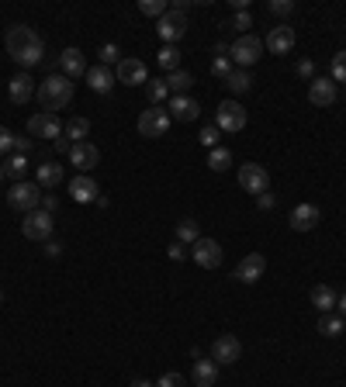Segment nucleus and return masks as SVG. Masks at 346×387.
<instances>
[{
    "label": "nucleus",
    "instance_id": "1",
    "mask_svg": "<svg viewBox=\"0 0 346 387\" xmlns=\"http://www.w3.org/2000/svg\"><path fill=\"white\" fill-rule=\"evenodd\" d=\"M4 45H7V55L28 73V70H35L39 63H42V39L35 35V28H28V25H11L7 28V35H4Z\"/></svg>",
    "mask_w": 346,
    "mask_h": 387
},
{
    "label": "nucleus",
    "instance_id": "2",
    "mask_svg": "<svg viewBox=\"0 0 346 387\" xmlns=\"http://www.w3.org/2000/svg\"><path fill=\"white\" fill-rule=\"evenodd\" d=\"M35 97H39V104L45 107V114H56V111H63L73 100V80L52 73V77H45L42 84H39Z\"/></svg>",
    "mask_w": 346,
    "mask_h": 387
},
{
    "label": "nucleus",
    "instance_id": "3",
    "mask_svg": "<svg viewBox=\"0 0 346 387\" xmlns=\"http://www.w3.org/2000/svg\"><path fill=\"white\" fill-rule=\"evenodd\" d=\"M7 204L14 208V211H35V208H42V187L35 183V180H21V183H14L11 190H7Z\"/></svg>",
    "mask_w": 346,
    "mask_h": 387
},
{
    "label": "nucleus",
    "instance_id": "4",
    "mask_svg": "<svg viewBox=\"0 0 346 387\" xmlns=\"http://www.w3.org/2000/svg\"><path fill=\"white\" fill-rule=\"evenodd\" d=\"M21 232H25V239H32V242H49L52 232H56V218L49 215V211H42V208H35V211L25 215Z\"/></svg>",
    "mask_w": 346,
    "mask_h": 387
},
{
    "label": "nucleus",
    "instance_id": "5",
    "mask_svg": "<svg viewBox=\"0 0 346 387\" xmlns=\"http://www.w3.org/2000/svg\"><path fill=\"white\" fill-rule=\"evenodd\" d=\"M260 52H263V42H260L257 35H239L236 42L229 45V59H232V66H239V70H250L260 59Z\"/></svg>",
    "mask_w": 346,
    "mask_h": 387
},
{
    "label": "nucleus",
    "instance_id": "6",
    "mask_svg": "<svg viewBox=\"0 0 346 387\" xmlns=\"http://www.w3.org/2000/svg\"><path fill=\"white\" fill-rule=\"evenodd\" d=\"M170 122L173 118L167 107H149V111L139 114V135L142 138H163L170 131Z\"/></svg>",
    "mask_w": 346,
    "mask_h": 387
},
{
    "label": "nucleus",
    "instance_id": "7",
    "mask_svg": "<svg viewBox=\"0 0 346 387\" xmlns=\"http://www.w3.org/2000/svg\"><path fill=\"white\" fill-rule=\"evenodd\" d=\"M215 129L218 131H243L246 129V107L239 100H222L215 111Z\"/></svg>",
    "mask_w": 346,
    "mask_h": 387
},
{
    "label": "nucleus",
    "instance_id": "8",
    "mask_svg": "<svg viewBox=\"0 0 346 387\" xmlns=\"http://www.w3.org/2000/svg\"><path fill=\"white\" fill-rule=\"evenodd\" d=\"M156 32H160V39L167 45H173V42H180L184 35H187V14L184 11H167L163 18H160V25H156Z\"/></svg>",
    "mask_w": 346,
    "mask_h": 387
},
{
    "label": "nucleus",
    "instance_id": "9",
    "mask_svg": "<svg viewBox=\"0 0 346 387\" xmlns=\"http://www.w3.org/2000/svg\"><path fill=\"white\" fill-rule=\"evenodd\" d=\"M115 80H118V84H125V86H146V84H149V66H146L142 59L129 55V59H122V63H118Z\"/></svg>",
    "mask_w": 346,
    "mask_h": 387
},
{
    "label": "nucleus",
    "instance_id": "10",
    "mask_svg": "<svg viewBox=\"0 0 346 387\" xmlns=\"http://www.w3.org/2000/svg\"><path fill=\"white\" fill-rule=\"evenodd\" d=\"M239 356H243V343L232 332L218 336L215 343H212V360H215L218 367H232V363H239Z\"/></svg>",
    "mask_w": 346,
    "mask_h": 387
},
{
    "label": "nucleus",
    "instance_id": "11",
    "mask_svg": "<svg viewBox=\"0 0 346 387\" xmlns=\"http://www.w3.org/2000/svg\"><path fill=\"white\" fill-rule=\"evenodd\" d=\"M239 187H243L246 194L260 197V194H267V187H270V173L263 170V166H257V163H246V166H239Z\"/></svg>",
    "mask_w": 346,
    "mask_h": 387
},
{
    "label": "nucleus",
    "instance_id": "12",
    "mask_svg": "<svg viewBox=\"0 0 346 387\" xmlns=\"http://www.w3.org/2000/svg\"><path fill=\"white\" fill-rule=\"evenodd\" d=\"M191 259L201 266V270H218L222 266V246H218L215 239H198L194 246H191Z\"/></svg>",
    "mask_w": 346,
    "mask_h": 387
},
{
    "label": "nucleus",
    "instance_id": "13",
    "mask_svg": "<svg viewBox=\"0 0 346 387\" xmlns=\"http://www.w3.org/2000/svg\"><path fill=\"white\" fill-rule=\"evenodd\" d=\"M28 135H32V138H49V142H56V138H63V125H59L56 114L39 111V114L28 118Z\"/></svg>",
    "mask_w": 346,
    "mask_h": 387
},
{
    "label": "nucleus",
    "instance_id": "14",
    "mask_svg": "<svg viewBox=\"0 0 346 387\" xmlns=\"http://www.w3.org/2000/svg\"><path fill=\"white\" fill-rule=\"evenodd\" d=\"M70 163H73L80 173L90 176V170L101 163V152H97V145H94L90 138H86V142H73V149H70Z\"/></svg>",
    "mask_w": 346,
    "mask_h": 387
},
{
    "label": "nucleus",
    "instance_id": "15",
    "mask_svg": "<svg viewBox=\"0 0 346 387\" xmlns=\"http://www.w3.org/2000/svg\"><path fill=\"white\" fill-rule=\"evenodd\" d=\"M336 97H340V90H336V84H333L329 77H315V80L308 84V100H312L315 107H333Z\"/></svg>",
    "mask_w": 346,
    "mask_h": 387
},
{
    "label": "nucleus",
    "instance_id": "16",
    "mask_svg": "<svg viewBox=\"0 0 346 387\" xmlns=\"http://www.w3.org/2000/svg\"><path fill=\"white\" fill-rule=\"evenodd\" d=\"M59 70H63L66 80H80V77H86V55L77 48V45L63 48V55H59Z\"/></svg>",
    "mask_w": 346,
    "mask_h": 387
},
{
    "label": "nucleus",
    "instance_id": "17",
    "mask_svg": "<svg viewBox=\"0 0 346 387\" xmlns=\"http://www.w3.org/2000/svg\"><path fill=\"white\" fill-rule=\"evenodd\" d=\"M295 42H298L295 28H288V25H277V28H270V35H267L263 48H270L274 55H288V52L295 48Z\"/></svg>",
    "mask_w": 346,
    "mask_h": 387
},
{
    "label": "nucleus",
    "instance_id": "18",
    "mask_svg": "<svg viewBox=\"0 0 346 387\" xmlns=\"http://www.w3.org/2000/svg\"><path fill=\"white\" fill-rule=\"evenodd\" d=\"M263 270H267V259L260 256V253H250V256L239 259V266H236V280L239 284H257L260 277H263Z\"/></svg>",
    "mask_w": 346,
    "mask_h": 387
},
{
    "label": "nucleus",
    "instance_id": "19",
    "mask_svg": "<svg viewBox=\"0 0 346 387\" xmlns=\"http://www.w3.org/2000/svg\"><path fill=\"white\" fill-rule=\"evenodd\" d=\"M66 190H70V197H73L77 204H90V201H97V197H101V190H97L94 176H86V173L73 176V180L66 183Z\"/></svg>",
    "mask_w": 346,
    "mask_h": 387
},
{
    "label": "nucleus",
    "instance_id": "20",
    "mask_svg": "<svg viewBox=\"0 0 346 387\" xmlns=\"http://www.w3.org/2000/svg\"><path fill=\"white\" fill-rule=\"evenodd\" d=\"M167 111H170L173 122H184V125H187V122H198V118H201V104H198L194 97H187V93H184V97H173Z\"/></svg>",
    "mask_w": 346,
    "mask_h": 387
},
{
    "label": "nucleus",
    "instance_id": "21",
    "mask_svg": "<svg viewBox=\"0 0 346 387\" xmlns=\"http://www.w3.org/2000/svg\"><path fill=\"white\" fill-rule=\"evenodd\" d=\"M7 93H11V100L14 104H28L32 97H35V80H32V73H18V77H11L7 80Z\"/></svg>",
    "mask_w": 346,
    "mask_h": 387
},
{
    "label": "nucleus",
    "instance_id": "22",
    "mask_svg": "<svg viewBox=\"0 0 346 387\" xmlns=\"http://www.w3.org/2000/svg\"><path fill=\"white\" fill-rule=\"evenodd\" d=\"M319 218H322V211H319L315 204H298V208L291 211L288 221H291V228H295V232H312V228L319 225Z\"/></svg>",
    "mask_w": 346,
    "mask_h": 387
},
{
    "label": "nucleus",
    "instance_id": "23",
    "mask_svg": "<svg viewBox=\"0 0 346 387\" xmlns=\"http://www.w3.org/2000/svg\"><path fill=\"white\" fill-rule=\"evenodd\" d=\"M191 381L198 387H215L218 381V363L215 360H201V353H198V360H194V370H191Z\"/></svg>",
    "mask_w": 346,
    "mask_h": 387
},
{
    "label": "nucleus",
    "instance_id": "24",
    "mask_svg": "<svg viewBox=\"0 0 346 387\" xmlns=\"http://www.w3.org/2000/svg\"><path fill=\"white\" fill-rule=\"evenodd\" d=\"M86 84L94 93H111V86L118 84L115 80V70H108V66H90L86 70Z\"/></svg>",
    "mask_w": 346,
    "mask_h": 387
},
{
    "label": "nucleus",
    "instance_id": "25",
    "mask_svg": "<svg viewBox=\"0 0 346 387\" xmlns=\"http://www.w3.org/2000/svg\"><path fill=\"white\" fill-rule=\"evenodd\" d=\"M336 291L329 287V284H319V287H312V308L315 311H322V315H329L333 308H336Z\"/></svg>",
    "mask_w": 346,
    "mask_h": 387
},
{
    "label": "nucleus",
    "instance_id": "26",
    "mask_svg": "<svg viewBox=\"0 0 346 387\" xmlns=\"http://www.w3.org/2000/svg\"><path fill=\"white\" fill-rule=\"evenodd\" d=\"M35 183H39L42 190L59 187V183H63V166H59V163H42V166L35 170Z\"/></svg>",
    "mask_w": 346,
    "mask_h": 387
},
{
    "label": "nucleus",
    "instance_id": "27",
    "mask_svg": "<svg viewBox=\"0 0 346 387\" xmlns=\"http://www.w3.org/2000/svg\"><path fill=\"white\" fill-rule=\"evenodd\" d=\"M191 86H194V73H187V70L167 73V90H170L173 97H184V93H187Z\"/></svg>",
    "mask_w": 346,
    "mask_h": 387
},
{
    "label": "nucleus",
    "instance_id": "28",
    "mask_svg": "<svg viewBox=\"0 0 346 387\" xmlns=\"http://www.w3.org/2000/svg\"><path fill=\"white\" fill-rule=\"evenodd\" d=\"M319 332H322L326 339H340L346 332L343 315H322V318H319Z\"/></svg>",
    "mask_w": 346,
    "mask_h": 387
},
{
    "label": "nucleus",
    "instance_id": "29",
    "mask_svg": "<svg viewBox=\"0 0 346 387\" xmlns=\"http://www.w3.org/2000/svg\"><path fill=\"white\" fill-rule=\"evenodd\" d=\"M198 239H201V228H198V221H194V218L177 221V242H180V246H194Z\"/></svg>",
    "mask_w": 346,
    "mask_h": 387
},
{
    "label": "nucleus",
    "instance_id": "30",
    "mask_svg": "<svg viewBox=\"0 0 346 387\" xmlns=\"http://www.w3.org/2000/svg\"><path fill=\"white\" fill-rule=\"evenodd\" d=\"M225 86H229V93H250V86H253L250 70H232V77L225 80Z\"/></svg>",
    "mask_w": 346,
    "mask_h": 387
},
{
    "label": "nucleus",
    "instance_id": "31",
    "mask_svg": "<svg viewBox=\"0 0 346 387\" xmlns=\"http://www.w3.org/2000/svg\"><path fill=\"white\" fill-rule=\"evenodd\" d=\"M4 173H7L14 183H21V180H25V173H28V156H18V152H14V156L4 163Z\"/></svg>",
    "mask_w": 346,
    "mask_h": 387
},
{
    "label": "nucleus",
    "instance_id": "32",
    "mask_svg": "<svg viewBox=\"0 0 346 387\" xmlns=\"http://www.w3.org/2000/svg\"><path fill=\"white\" fill-rule=\"evenodd\" d=\"M63 135H66L70 142H86V135H90V122H86V118H70Z\"/></svg>",
    "mask_w": 346,
    "mask_h": 387
},
{
    "label": "nucleus",
    "instance_id": "33",
    "mask_svg": "<svg viewBox=\"0 0 346 387\" xmlns=\"http://www.w3.org/2000/svg\"><path fill=\"white\" fill-rule=\"evenodd\" d=\"M156 63H160L167 73H177V70H180V52H177V45H163L160 55H156Z\"/></svg>",
    "mask_w": 346,
    "mask_h": 387
},
{
    "label": "nucleus",
    "instance_id": "34",
    "mask_svg": "<svg viewBox=\"0 0 346 387\" xmlns=\"http://www.w3.org/2000/svg\"><path fill=\"white\" fill-rule=\"evenodd\" d=\"M229 166H232V152H229V149H222V145H218V149H212V152H208V170L225 173Z\"/></svg>",
    "mask_w": 346,
    "mask_h": 387
},
{
    "label": "nucleus",
    "instance_id": "35",
    "mask_svg": "<svg viewBox=\"0 0 346 387\" xmlns=\"http://www.w3.org/2000/svg\"><path fill=\"white\" fill-rule=\"evenodd\" d=\"M225 28H232V32H239V35H250V28H253V14H250V11H236V14L229 18Z\"/></svg>",
    "mask_w": 346,
    "mask_h": 387
},
{
    "label": "nucleus",
    "instance_id": "36",
    "mask_svg": "<svg viewBox=\"0 0 346 387\" xmlns=\"http://www.w3.org/2000/svg\"><path fill=\"white\" fill-rule=\"evenodd\" d=\"M146 97L153 100V107H160V104L170 97V90H167V80H149V84H146Z\"/></svg>",
    "mask_w": 346,
    "mask_h": 387
},
{
    "label": "nucleus",
    "instance_id": "37",
    "mask_svg": "<svg viewBox=\"0 0 346 387\" xmlns=\"http://www.w3.org/2000/svg\"><path fill=\"white\" fill-rule=\"evenodd\" d=\"M139 11H142L146 18H163V14L170 11V4H167V0H139Z\"/></svg>",
    "mask_w": 346,
    "mask_h": 387
},
{
    "label": "nucleus",
    "instance_id": "38",
    "mask_svg": "<svg viewBox=\"0 0 346 387\" xmlns=\"http://www.w3.org/2000/svg\"><path fill=\"white\" fill-rule=\"evenodd\" d=\"M232 70H236V66H232V59H229V55H215V59H212V77H218L222 84L232 77Z\"/></svg>",
    "mask_w": 346,
    "mask_h": 387
},
{
    "label": "nucleus",
    "instance_id": "39",
    "mask_svg": "<svg viewBox=\"0 0 346 387\" xmlns=\"http://www.w3.org/2000/svg\"><path fill=\"white\" fill-rule=\"evenodd\" d=\"M329 70H333V84H346V52H336L333 55V63H329Z\"/></svg>",
    "mask_w": 346,
    "mask_h": 387
},
{
    "label": "nucleus",
    "instance_id": "40",
    "mask_svg": "<svg viewBox=\"0 0 346 387\" xmlns=\"http://www.w3.org/2000/svg\"><path fill=\"white\" fill-rule=\"evenodd\" d=\"M97 55H101V66H108V70H111L115 63H122V59H118L122 52H118V45H115V42L101 45V52H97Z\"/></svg>",
    "mask_w": 346,
    "mask_h": 387
},
{
    "label": "nucleus",
    "instance_id": "41",
    "mask_svg": "<svg viewBox=\"0 0 346 387\" xmlns=\"http://www.w3.org/2000/svg\"><path fill=\"white\" fill-rule=\"evenodd\" d=\"M267 7H270V14H277V18H288V14L295 11V0H270Z\"/></svg>",
    "mask_w": 346,
    "mask_h": 387
},
{
    "label": "nucleus",
    "instance_id": "42",
    "mask_svg": "<svg viewBox=\"0 0 346 387\" xmlns=\"http://www.w3.org/2000/svg\"><path fill=\"white\" fill-rule=\"evenodd\" d=\"M198 138H201V145H205V149H218V129H215V125L201 129V135H198Z\"/></svg>",
    "mask_w": 346,
    "mask_h": 387
},
{
    "label": "nucleus",
    "instance_id": "43",
    "mask_svg": "<svg viewBox=\"0 0 346 387\" xmlns=\"http://www.w3.org/2000/svg\"><path fill=\"white\" fill-rule=\"evenodd\" d=\"M4 152H14V131L0 125V156H4Z\"/></svg>",
    "mask_w": 346,
    "mask_h": 387
},
{
    "label": "nucleus",
    "instance_id": "44",
    "mask_svg": "<svg viewBox=\"0 0 346 387\" xmlns=\"http://www.w3.org/2000/svg\"><path fill=\"white\" fill-rule=\"evenodd\" d=\"M32 149H35V142H32V138H21V135H14V152H18V156H28Z\"/></svg>",
    "mask_w": 346,
    "mask_h": 387
},
{
    "label": "nucleus",
    "instance_id": "45",
    "mask_svg": "<svg viewBox=\"0 0 346 387\" xmlns=\"http://www.w3.org/2000/svg\"><path fill=\"white\" fill-rule=\"evenodd\" d=\"M298 77H305V80H315V63H312V59H302V63H298Z\"/></svg>",
    "mask_w": 346,
    "mask_h": 387
},
{
    "label": "nucleus",
    "instance_id": "46",
    "mask_svg": "<svg viewBox=\"0 0 346 387\" xmlns=\"http://www.w3.org/2000/svg\"><path fill=\"white\" fill-rule=\"evenodd\" d=\"M156 387H184V377H180V374H163Z\"/></svg>",
    "mask_w": 346,
    "mask_h": 387
},
{
    "label": "nucleus",
    "instance_id": "47",
    "mask_svg": "<svg viewBox=\"0 0 346 387\" xmlns=\"http://www.w3.org/2000/svg\"><path fill=\"white\" fill-rule=\"evenodd\" d=\"M167 253H170L173 263H180V259H187V256H191V253H187V246H180V242H173V246L167 249Z\"/></svg>",
    "mask_w": 346,
    "mask_h": 387
},
{
    "label": "nucleus",
    "instance_id": "48",
    "mask_svg": "<svg viewBox=\"0 0 346 387\" xmlns=\"http://www.w3.org/2000/svg\"><path fill=\"white\" fill-rule=\"evenodd\" d=\"M257 208H263V211H270V208H274V194H270V190L257 197Z\"/></svg>",
    "mask_w": 346,
    "mask_h": 387
},
{
    "label": "nucleus",
    "instance_id": "49",
    "mask_svg": "<svg viewBox=\"0 0 346 387\" xmlns=\"http://www.w3.org/2000/svg\"><path fill=\"white\" fill-rule=\"evenodd\" d=\"M52 145H56V149H59V152H63V156H70V149H73V142H70V138H66V135H63V138H56V142H52Z\"/></svg>",
    "mask_w": 346,
    "mask_h": 387
},
{
    "label": "nucleus",
    "instance_id": "50",
    "mask_svg": "<svg viewBox=\"0 0 346 387\" xmlns=\"http://www.w3.org/2000/svg\"><path fill=\"white\" fill-rule=\"evenodd\" d=\"M56 208H59V201H56L52 194H42V211H49V215H52Z\"/></svg>",
    "mask_w": 346,
    "mask_h": 387
},
{
    "label": "nucleus",
    "instance_id": "51",
    "mask_svg": "<svg viewBox=\"0 0 346 387\" xmlns=\"http://www.w3.org/2000/svg\"><path fill=\"white\" fill-rule=\"evenodd\" d=\"M59 253H63V246H59V242H49V246H45V256H59Z\"/></svg>",
    "mask_w": 346,
    "mask_h": 387
},
{
    "label": "nucleus",
    "instance_id": "52",
    "mask_svg": "<svg viewBox=\"0 0 346 387\" xmlns=\"http://www.w3.org/2000/svg\"><path fill=\"white\" fill-rule=\"evenodd\" d=\"M336 308H340V315L346 318V294H340V301H336Z\"/></svg>",
    "mask_w": 346,
    "mask_h": 387
},
{
    "label": "nucleus",
    "instance_id": "53",
    "mask_svg": "<svg viewBox=\"0 0 346 387\" xmlns=\"http://www.w3.org/2000/svg\"><path fill=\"white\" fill-rule=\"evenodd\" d=\"M132 387H153V384H149V381H142V377H135V381H132Z\"/></svg>",
    "mask_w": 346,
    "mask_h": 387
},
{
    "label": "nucleus",
    "instance_id": "54",
    "mask_svg": "<svg viewBox=\"0 0 346 387\" xmlns=\"http://www.w3.org/2000/svg\"><path fill=\"white\" fill-rule=\"evenodd\" d=\"M0 304H4V287H0Z\"/></svg>",
    "mask_w": 346,
    "mask_h": 387
},
{
    "label": "nucleus",
    "instance_id": "55",
    "mask_svg": "<svg viewBox=\"0 0 346 387\" xmlns=\"http://www.w3.org/2000/svg\"><path fill=\"white\" fill-rule=\"evenodd\" d=\"M0 180H4V163H0Z\"/></svg>",
    "mask_w": 346,
    "mask_h": 387
}]
</instances>
